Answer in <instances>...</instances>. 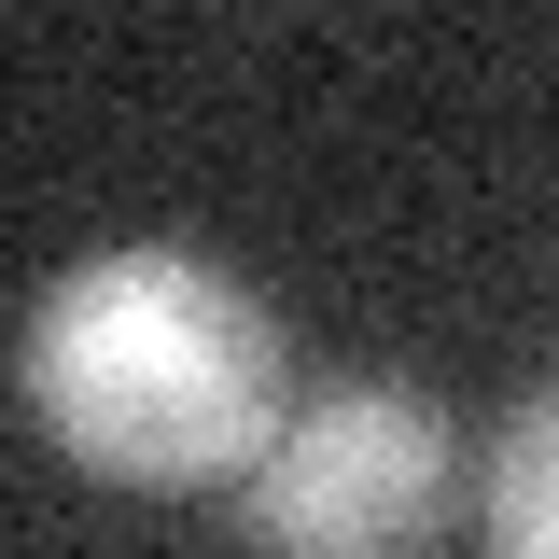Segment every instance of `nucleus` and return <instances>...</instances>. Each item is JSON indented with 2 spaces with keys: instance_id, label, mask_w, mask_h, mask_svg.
I'll return each mask as SVG.
<instances>
[{
  "instance_id": "obj_3",
  "label": "nucleus",
  "mask_w": 559,
  "mask_h": 559,
  "mask_svg": "<svg viewBox=\"0 0 559 559\" xmlns=\"http://www.w3.org/2000/svg\"><path fill=\"white\" fill-rule=\"evenodd\" d=\"M476 532H489V559H559V378L503 419V448L476 476Z\"/></svg>"
},
{
  "instance_id": "obj_1",
  "label": "nucleus",
  "mask_w": 559,
  "mask_h": 559,
  "mask_svg": "<svg viewBox=\"0 0 559 559\" xmlns=\"http://www.w3.org/2000/svg\"><path fill=\"white\" fill-rule=\"evenodd\" d=\"M14 392L112 489H238L294 406V322L238 266L127 238L28 294Z\"/></svg>"
},
{
  "instance_id": "obj_2",
  "label": "nucleus",
  "mask_w": 559,
  "mask_h": 559,
  "mask_svg": "<svg viewBox=\"0 0 559 559\" xmlns=\"http://www.w3.org/2000/svg\"><path fill=\"white\" fill-rule=\"evenodd\" d=\"M462 419L419 378H322L294 392L266 462L238 476L252 559H433L462 518Z\"/></svg>"
}]
</instances>
